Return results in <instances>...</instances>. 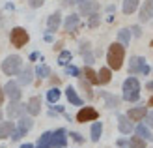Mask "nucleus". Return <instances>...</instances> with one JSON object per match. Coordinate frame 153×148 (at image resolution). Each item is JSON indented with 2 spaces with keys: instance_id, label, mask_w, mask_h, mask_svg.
<instances>
[{
  "instance_id": "f257e3e1",
  "label": "nucleus",
  "mask_w": 153,
  "mask_h": 148,
  "mask_svg": "<svg viewBox=\"0 0 153 148\" xmlns=\"http://www.w3.org/2000/svg\"><path fill=\"white\" fill-rule=\"evenodd\" d=\"M123 58H125V47L121 45L120 41L118 43H112L108 47V53H106V62H108V68L110 69H121L123 66Z\"/></svg>"
},
{
  "instance_id": "f03ea898",
  "label": "nucleus",
  "mask_w": 153,
  "mask_h": 148,
  "mask_svg": "<svg viewBox=\"0 0 153 148\" xmlns=\"http://www.w3.org/2000/svg\"><path fill=\"white\" fill-rule=\"evenodd\" d=\"M123 99L125 101H134L140 99V83L136 77H127L125 83H123Z\"/></svg>"
},
{
  "instance_id": "7ed1b4c3",
  "label": "nucleus",
  "mask_w": 153,
  "mask_h": 148,
  "mask_svg": "<svg viewBox=\"0 0 153 148\" xmlns=\"http://www.w3.org/2000/svg\"><path fill=\"white\" fill-rule=\"evenodd\" d=\"M32 126H34V120L30 118V116H21L19 122H17V128H13L10 139H11L13 143H15V141H19V139H22L30 129H32Z\"/></svg>"
},
{
  "instance_id": "20e7f679",
  "label": "nucleus",
  "mask_w": 153,
  "mask_h": 148,
  "mask_svg": "<svg viewBox=\"0 0 153 148\" xmlns=\"http://www.w3.org/2000/svg\"><path fill=\"white\" fill-rule=\"evenodd\" d=\"M21 69H22V58L17 54H11L2 62V71L6 75H19Z\"/></svg>"
},
{
  "instance_id": "39448f33",
  "label": "nucleus",
  "mask_w": 153,
  "mask_h": 148,
  "mask_svg": "<svg viewBox=\"0 0 153 148\" xmlns=\"http://www.w3.org/2000/svg\"><path fill=\"white\" fill-rule=\"evenodd\" d=\"M149 71H151V69L146 64V58H142V56H131V62H129V73H131V75H136V73L148 75Z\"/></svg>"
},
{
  "instance_id": "423d86ee",
  "label": "nucleus",
  "mask_w": 153,
  "mask_h": 148,
  "mask_svg": "<svg viewBox=\"0 0 153 148\" xmlns=\"http://www.w3.org/2000/svg\"><path fill=\"white\" fill-rule=\"evenodd\" d=\"M10 40H11V43L15 45V47H25V45L28 43V40H30V36H28V32H26L25 28L17 26V28H13V30H11Z\"/></svg>"
},
{
  "instance_id": "0eeeda50",
  "label": "nucleus",
  "mask_w": 153,
  "mask_h": 148,
  "mask_svg": "<svg viewBox=\"0 0 153 148\" xmlns=\"http://www.w3.org/2000/svg\"><path fill=\"white\" fill-rule=\"evenodd\" d=\"M65 144H67V131L64 128L52 131V135H51V148H65Z\"/></svg>"
},
{
  "instance_id": "6e6552de",
  "label": "nucleus",
  "mask_w": 153,
  "mask_h": 148,
  "mask_svg": "<svg viewBox=\"0 0 153 148\" xmlns=\"http://www.w3.org/2000/svg\"><path fill=\"white\" fill-rule=\"evenodd\" d=\"M99 118V113L95 111L94 107H82L79 113H76V122L86 124V122H94Z\"/></svg>"
},
{
  "instance_id": "1a4fd4ad",
  "label": "nucleus",
  "mask_w": 153,
  "mask_h": 148,
  "mask_svg": "<svg viewBox=\"0 0 153 148\" xmlns=\"http://www.w3.org/2000/svg\"><path fill=\"white\" fill-rule=\"evenodd\" d=\"M4 88V94L10 98L11 101H21V96H22V92H21V86L15 81H10V83H6V86Z\"/></svg>"
},
{
  "instance_id": "9d476101",
  "label": "nucleus",
  "mask_w": 153,
  "mask_h": 148,
  "mask_svg": "<svg viewBox=\"0 0 153 148\" xmlns=\"http://www.w3.org/2000/svg\"><path fill=\"white\" fill-rule=\"evenodd\" d=\"M25 113H26V105H22L21 101H11L7 105V116L10 118H21V116H25Z\"/></svg>"
},
{
  "instance_id": "9b49d317",
  "label": "nucleus",
  "mask_w": 153,
  "mask_h": 148,
  "mask_svg": "<svg viewBox=\"0 0 153 148\" xmlns=\"http://www.w3.org/2000/svg\"><path fill=\"white\" fill-rule=\"evenodd\" d=\"M140 23H148L153 19V0H146L140 8V15H138Z\"/></svg>"
},
{
  "instance_id": "f8f14e48",
  "label": "nucleus",
  "mask_w": 153,
  "mask_h": 148,
  "mask_svg": "<svg viewBox=\"0 0 153 148\" xmlns=\"http://www.w3.org/2000/svg\"><path fill=\"white\" fill-rule=\"evenodd\" d=\"M118 129H120V131H121L123 135H129V133H133L134 126H133V122L127 118V114H120V116H118Z\"/></svg>"
},
{
  "instance_id": "ddd939ff",
  "label": "nucleus",
  "mask_w": 153,
  "mask_h": 148,
  "mask_svg": "<svg viewBox=\"0 0 153 148\" xmlns=\"http://www.w3.org/2000/svg\"><path fill=\"white\" fill-rule=\"evenodd\" d=\"M146 114H148V109L146 107H133V109H129L127 118L131 120V122H140V120L146 118Z\"/></svg>"
},
{
  "instance_id": "4468645a",
  "label": "nucleus",
  "mask_w": 153,
  "mask_h": 148,
  "mask_svg": "<svg viewBox=\"0 0 153 148\" xmlns=\"http://www.w3.org/2000/svg\"><path fill=\"white\" fill-rule=\"evenodd\" d=\"M26 113L30 116H37V114H39L41 113V98H37V96L30 98L28 103H26Z\"/></svg>"
},
{
  "instance_id": "2eb2a0df",
  "label": "nucleus",
  "mask_w": 153,
  "mask_h": 148,
  "mask_svg": "<svg viewBox=\"0 0 153 148\" xmlns=\"http://www.w3.org/2000/svg\"><path fill=\"white\" fill-rule=\"evenodd\" d=\"M79 25H80V19H79V15H76V13H71L69 17L65 19V23H64V26H65V32H69V34L76 32V28H79Z\"/></svg>"
},
{
  "instance_id": "dca6fc26",
  "label": "nucleus",
  "mask_w": 153,
  "mask_h": 148,
  "mask_svg": "<svg viewBox=\"0 0 153 148\" xmlns=\"http://www.w3.org/2000/svg\"><path fill=\"white\" fill-rule=\"evenodd\" d=\"M34 79V71H32V68H25V69H21L19 71V81L17 84L19 86H25V84H30Z\"/></svg>"
},
{
  "instance_id": "f3484780",
  "label": "nucleus",
  "mask_w": 153,
  "mask_h": 148,
  "mask_svg": "<svg viewBox=\"0 0 153 148\" xmlns=\"http://www.w3.org/2000/svg\"><path fill=\"white\" fill-rule=\"evenodd\" d=\"M97 10H99V4L94 2V0H86V2H80V13H84V15L97 13Z\"/></svg>"
},
{
  "instance_id": "a211bd4d",
  "label": "nucleus",
  "mask_w": 153,
  "mask_h": 148,
  "mask_svg": "<svg viewBox=\"0 0 153 148\" xmlns=\"http://www.w3.org/2000/svg\"><path fill=\"white\" fill-rule=\"evenodd\" d=\"M60 23H62V15H60V11L52 13L49 17V23H47V30L49 32H56V30L60 28Z\"/></svg>"
},
{
  "instance_id": "6ab92c4d",
  "label": "nucleus",
  "mask_w": 153,
  "mask_h": 148,
  "mask_svg": "<svg viewBox=\"0 0 153 148\" xmlns=\"http://www.w3.org/2000/svg\"><path fill=\"white\" fill-rule=\"evenodd\" d=\"M136 135H138V137H142L144 139V141H153V133H151V129L146 126V124H138V126H136Z\"/></svg>"
},
{
  "instance_id": "aec40b11",
  "label": "nucleus",
  "mask_w": 153,
  "mask_h": 148,
  "mask_svg": "<svg viewBox=\"0 0 153 148\" xmlns=\"http://www.w3.org/2000/svg\"><path fill=\"white\" fill-rule=\"evenodd\" d=\"M101 96L105 99V105L108 107V109H116L120 105V98L114 96V94H110V92H101Z\"/></svg>"
},
{
  "instance_id": "412c9836",
  "label": "nucleus",
  "mask_w": 153,
  "mask_h": 148,
  "mask_svg": "<svg viewBox=\"0 0 153 148\" xmlns=\"http://www.w3.org/2000/svg\"><path fill=\"white\" fill-rule=\"evenodd\" d=\"M65 96H67V99H69V103H71V105H76V107H80V105H82V99H80V96L75 92L73 86H67V88H65Z\"/></svg>"
},
{
  "instance_id": "4be33fe9",
  "label": "nucleus",
  "mask_w": 153,
  "mask_h": 148,
  "mask_svg": "<svg viewBox=\"0 0 153 148\" xmlns=\"http://www.w3.org/2000/svg\"><path fill=\"white\" fill-rule=\"evenodd\" d=\"M110 79H112V69H110V68H101V71L97 73L99 84H108Z\"/></svg>"
},
{
  "instance_id": "5701e85b",
  "label": "nucleus",
  "mask_w": 153,
  "mask_h": 148,
  "mask_svg": "<svg viewBox=\"0 0 153 148\" xmlns=\"http://www.w3.org/2000/svg\"><path fill=\"white\" fill-rule=\"evenodd\" d=\"M101 133H103V124L94 120V124H91V131H90V137H91V141H94V143H97L99 139H101Z\"/></svg>"
},
{
  "instance_id": "b1692460",
  "label": "nucleus",
  "mask_w": 153,
  "mask_h": 148,
  "mask_svg": "<svg viewBox=\"0 0 153 148\" xmlns=\"http://www.w3.org/2000/svg\"><path fill=\"white\" fill-rule=\"evenodd\" d=\"M118 41L123 45V47H127V45L131 43V30H129V28H121L118 32Z\"/></svg>"
},
{
  "instance_id": "393cba45",
  "label": "nucleus",
  "mask_w": 153,
  "mask_h": 148,
  "mask_svg": "<svg viewBox=\"0 0 153 148\" xmlns=\"http://www.w3.org/2000/svg\"><path fill=\"white\" fill-rule=\"evenodd\" d=\"M15 128L13 122H0V139H6L11 135V131Z\"/></svg>"
},
{
  "instance_id": "a878e982",
  "label": "nucleus",
  "mask_w": 153,
  "mask_h": 148,
  "mask_svg": "<svg viewBox=\"0 0 153 148\" xmlns=\"http://www.w3.org/2000/svg\"><path fill=\"white\" fill-rule=\"evenodd\" d=\"M51 135H52V131H45V133H41L36 148H51Z\"/></svg>"
},
{
  "instance_id": "bb28decb",
  "label": "nucleus",
  "mask_w": 153,
  "mask_h": 148,
  "mask_svg": "<svg viewBox=\"0 0 153 148\" xmlns=\"http://www.w3.org/2000/svg\"><path fill=\"white\" fill-rule=\"evenodd\" d=\"M127 148H146V141H144L142 137L134 135V137H131L127 141Z\"/></svg>"
},
{
  "instance_id": "cd10ccee",
  "label": "nucleus",
  "mask_w": 153,
  "mask_h": 148,
  "mask_svg": "<svg viewBox=\"0 0 153 148\" xmlns=\"http://www.w3.org/2000/svg\"><path fill=\"white\" fill-rule=\"evenodd\" d=\"M138 2H140V0H125V2H123V13L125 15L134 13L136 8H138Z\"/></svg>"
},
{
  "instance_id": "c85d7f7f",
  "label": "nucleus",
  "mask_w": 153,
  "mask_h": 148,
  "mask_svg": "<svg viewBox=\"0 0 153 148\" xmlns=\"http://www.w3.org/2000/svg\"><path fill=\"white\" fill-rule=\"evenodd\" d=\"M84 77H86V81H88L90 84H99V81H97V73H95L90 66L84 68Z\"/></svg>"
},
{
  "instance_id": "c756f323",
  "label": "nucleus",
  "mask_w": 153,
  "mask_h": 148,
  "mask_svg": "<svg viewBox=\"0 0 153 148\" xmlns=\"http://www.w3.org/2000/svg\"><path fill=\"white\" fill-rule=\"evenodd\" d=\"M36 75L39 77V79H47V77H51V68L47 64H39L36 68Z\"/></svg>"
},
{
  "instance_id": "7c9ffc66",
  "label": "nucleus",
  "mask_w": 153,
  "mask_h": 148,
  "mask_svg": "<svg viewBox=\"0 0 153 148\" xmlns=\"http://www.w3.org/2000/svg\"><path fill=\"white\" fill-rule=\"evenodd\" d=\"M88 47H90V43H82L80 45V53L84 56V62H86L88 66H91L94 64V56H91V53H88Z\"/></svg>"
},
{
  "instance_id": "2f4dec72",
  "label": "nucleus",
  "mask_w": 153,
  "mask_h": 148,
  "mask_svg": "<svg viewBox=\"0 0 153 148\" xmlns=\"http://www.w3.org/2000/svg\"><path fill=\"white\" fill-rule=\"evenodd\" d=\"M71 58H73V54L69 51H62V53H60V56H58V64L60 66H67L71 62Z\"/></svg>"
},
{
  "instance_id": "473e14b6",
  "label": "nucleus",
  "mask_w": 153,
  "mask_h": 148,
  "mask_svg": "<svg viewBox=\"0 0 153 148\" xmlns=\"http://www.w3.org/2000/svg\"><path fill=\"white\" fill-rule=\"evenodd\" d=\"M60 94H62V92H60L58 88H51L47 92V101H49V103H56V101L60 99Z\"/></svg>"
},
{
  "instance_id": "72a5a7b5",
  "label": "nucleus",
  "mask_w": 153,
  "mask_h": 148,
  "mask_svg": "<svg viewBox=\"0 0 153 148\" xmlns=\"http://www.w3.org/2000/svg\"><path fill=\"white\" fill-rule=\"evenodd\" d=\"M80 86H82V90H84V92H86V98H88V99L94 98V92H91V88H90L88 81H80Z\"/></svg>"
},
{
  "instance_id": "f704fd0d",
  "label": "nucleus",
  "mask_w": 153,
  "mask_h": 148,
  "mask_svg": "<svg viewBox=\"0 0 153 148\" xmlns=\"http://www.w3.org/2000/svg\"><path fill=\"white\" fill-rule=\"evenodd\" d=\"M65 73H67V75H73V77H79V75H80V69L67 64V66H65Z\"/></svg>"
},
{
  "instance_id": "c9c22d12",
  "label": "nucleus",
  "mask_w": 153,
  "mask_h": 148,
  "mask_svg": "<svg viewBox=\"0 0 153 148\" xmlns=\"http://www.w3.org/2000/svg\"><path fill=\"white\" fill-rule=\"evenodd\" d=\"M99 21H101V17H99L97 13H91V15H90V21H88V25H90L91 28H95V26L99 25Z\"/></svg>"
},
{
  "instance_id": "e433bc0d",
  "label": "nucleus",
  "mask_w": 153,
  "mask_h": 148,
  "mask_svg": "<svg viewBox=\"0 0 153 148\" xmlns=\"http://www.w3.org/2000/svg\"><path fill=\"white\" fill-rule=\"evenodd\" d=\"M144 120H146V126L151 129L153 128V111H148V114H146V118H144Z\"/></svg>"
},
{
  "instance_id": "4c0bfd02",
  "label": "nucleus",
  "mask_w": 153,
  "mask_h": 148,
  "mask_svg": "<svg viewBox=\"0 0 153 148\" xmlns=\"http://www.w3.org/2000/svg\"><path fill=\"white\" fill-rule=\"evenodd\" d=\"M71 139H73V141H76V143H84V137L80 133H75V131L71 133Z\"/></svg>"
},
{
  "instance_id": "58836bf2",
  "label": "nucleus",
  "mask_w": 153,
  "mask_h": 148,
  "mask_svg": "<svg viewBox=\"0 0 153 148\" xmlns=\"http://www.w3.org/2000/svg\"><path fill=\"white\" fill-rule=\"evenodd\" d=\"M28 2H30V8H39V6H43L45 0H28Z\"/></svg>"
},
{
  "instance_id": "ea45409f",
  "label": "nucleus",
  "mask_w": 153,
  "mask_h": 148,
  "mask_svg": "<svg viewBox=\"0 0 153 148\" xmlns=\"http://www.w3.org/2000/svg\"><path fill=\"white\" fill-rule=\"evenodd\" d=\"M131 32L134 34V38H140V36H142V30H140V26H138V25L133 26V28H131Z\"/></svg>"
},
{
  "instance_id": "a19ab883",
  "label": "nucleus",
  "mask_w": 153,
  "mask_h": 148,
  "mask_svg": "<svg viewBox=\"0 0 153 148\" xmlns=\"http://www.w3.org/2000/svg\"><path fill=\"white\" fill-rule=\"evenodd\" d=\"M118 146H120V148H127V141H123V139H120V141H118Z\"/></svg>"
},
{
  "instance_id": "79ce46f5",
  "label": "nucleus",
  "mask_w": 153,
  "mask_h": 148,
  "mask_svg": "<svg viewBox=\"0 0 153 148\" xmlns=\"http://www.w3.org/2000/svg\"><path fill=\"white\" fill-rule=\"evenodd\" d=\"M4 98H6V94H4V88L0 86V105H2V101H4Z\"/></svg>"
},
{
  "instance_id": "37998d69",
  "label": "nucleus",
  "mask_w": 153,
  "mask_h": 148,
  "mask_svg": "<svg viewBox=\"0 0 153 148\" xmlns=\"http://www.w3.org/2000/svg\"><path fill=\"white\" fill-rule=\"evenodd\" d=\"M146 88H148L149 92H153V81H149V83H146Z\"/></svg>"
},
{
  "instance_id": "c03bdc74",
  "label": "nucleus",
  "mask_w": 153,
  "mask_h": 148,
  "mask_svg": "<svg viewBox=\"0 0 153 148\" xmlns=\"http://www.w3.org/2000/svg\"><path fill=\"white\" fill-rule=\"evenodd\" d=\"M21 148H36V146H34V144H22Z\"/></svg>"
},
{
  "instance_id": "a18cd8bd",
  "label": "nucleus",
  "mask_w": 153,
  "mask_h": 148,
  "mask_svg": "<svg viewBox=\"0 0 153 148\" xmlns=\"http://www.w3.org/2000/svg\"><path fill=\"white\" fill-rule=\"evenodd\" d=\"M148 105H149V107H153V96L149 98V101H148Z\"/></svg>"
},
{
  "instance_id": "49530a36",
  "label": "nucleus",
  "mask_w": 153,
  "mask_h": 148,
  "mask_svg": "<svg viewBox=\"0 0 153 148\" xmlns=\"http://www.w3.org/2000/svg\"><path fill=\"white\" fill-rule=\"evenodd\" d=\"M76 2H79V4H80V2H86V0H76Z\"/></svg>"
},
{
  "instance_id": "de8ad7c7",
  "label": "nucleus",
  "mask_w": 153,
  "mask_h": 148,
  "mask_svg": "<svg viewBox=\"0 0 153 148\" xmlns=\"http://www.w3.org/2000/svg\"><path fill=\"white\" fill-rule=\"evenodd\" d=\"M0 122H2V111H0Z\"/></svg>"
},
{
  "instance_id": "09e8293b",
  "label": "nucleus",
  "mask_w": 153,
  "mask_h": 148,
  "mask_svg": "<svg viewBox=\"0 0 153 148\" xmlns=\"http://www.w3.org/2000/svg\"><path fill=\"white\" fill-rule=\"evenodd\" d=\"M0 28H2V19H0Z\"/></svg>"
}]
</instances>
